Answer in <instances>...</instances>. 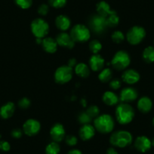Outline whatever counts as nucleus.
<instances>
[{
    "mask_svg": "<svg viewBox=\"0 0 154 154\" xmlns=\"http://www.w3.org/2000/svg\"><path fill=\"white\" fill-rule=\"evenodd\" d=\"M67 154H82V152L78 149H70Z\"/></svg>",
    "mask_w": 154,
    "mask_h": 154,
    "instance_id": "37998d69",
    "label": "nucleus"
},
{
    "mask_svg": "<svg viewBox=\"0 0 154 154\" xmlns=\"http://www.w3.org/2000/svg\"><path fill=\"white\" fill-rule=\"evenodd\" d=\"M94 127L96 131L101 134H109L113 130L115 122L109 114H101L94 119Z\"/></svg>",
    "mask_w": 154,
    "mask_h": 154,
    "instance_id": "f03ea898",
    "label": "nucleus"
},
{
    "mask_svg": "<svg viewBox=\"0 0 154 154\" xmlns=\"http://www.w3.org/2000/svg\"><path fill=\"white\" fill-rule=\"evenodd\" d=\"M111 38H112V42H115V43H122L125 40V35L122 31L116 30L111 35Z\"/></svg>",
    "mask_w": 154,
    "mask_h": 154,
    "instance_id": "c756f323",
    "label": "nucleus"
},
{
    "mask_svg": "<svg viewBox=\"0 0 154 154\" xmlns=\"http://www.w3.org/2000/svg\"><path fill=\"white\" fill-rule=\"evenodd\" d=\"M65 142L68 146H75L78 143V138L75 135H67L65 137Z\"/></svg>",
    "mask_w": 154,
    "mask_h": 154,
    "instance_id": "c9c22d12",
    "label": "nucleus"
},
{
    "mask_svg": "<svg viewBox=\"0 0 154 154\" xmlns=\"http://www.w3.org/2000/svg\"><path fill=\"white\" fill-rule=\"evenodd\" d=\"M146 36L144 28L140 26H134L127 32L126 39L129 44L136 45L140 44Z\"/></svg>",
    "mask_w": 154,
    "mask_h": 154,
    "instance_id": "6e6552de",
    "label": "nucleus"
},
{
    "mask_svg": "<svg viewBox=\"0 0 154 154\" xmlns=\"http://www.w3.org/2000/svg\"><path fill=\"white\" fill-rule=\"evenodd\" d=\"M55 25L58 29L62 32L68 30L71 26V20L66 15L60 14L55 19Z\"/></svg>",
    "mask_w": 154,
    "mask_h": 154,
    "instance_id": "aec40b11",
    "label": "nucleus"
},
{
    "mask_svg": "<svg viewBox=\"0 0 154 154\" xmlns=\"http://www.w3.org/2000/svg\"><path fill=\"white\" fill-rule=\"evenodd\" d=\"M106 20L108 27H116L119 23V17L116 12L108 16Z\"/></svg>",
    "mask_w": 154,
    "mask_h": 154,
    "instance_id": "cd10ccee",
    "label": "nucleus"
},
{
    "mask_svg": "<svg viewBox=\"0 0 154 154\" xmlns=\"http://www.w3.org/2000/svg\"><path fill=\"white\" fill-rule=\"evenodd\" d=\"M132 134L125 130H119L112 133L109 137V143L116 147L124 148L132 143Z\"/></svg>",
    "mask_w": 154,
    "mask_h": 154,
    "instance_id": "7ed1b4c3",
    "label": "nucleus"
},
{
    "mask_svg": "<svg viewBox=\"0 0 154 154\" xmlns=\"http://www.w3.org/2000/svg\"><path fill=\"white\" fill-rule=\"evenodd\" d=\"M121 85H122V82L119 79H111V81L109 82V87L113 90H118L119 88H120Z\"/></svg>",
    "mask_w": 154,
    "mask_h": 154,
    "instance_id": "4c0bfd02",
    "label": "nucleus"
},
{
    "mask_svg": "<svg viewBox=\"0 0 154 154\" xmlns=\"http://www.w3.org/2000/svg\"><path fill=\"white\" fill-rule=\"evenodd\" d=\"M42 38H36V43L37 44H42Z\"/></svg>",
    "mask_w": 154,
    "mask_h": 154,
    "instance_id": "c03bdc74",
    "label": "nucleus"
},
{
    "mask_svg": "<svg viewBox=\"0 0 154 154\" xmlns=\"http://www.w3.org/2000/svg\"><path fill=\"white\" fill-rule=\"evenodd\" d=\"M11 136H12L14 138L19 139L22 137V134H23V131L20 128H14L11 131Z\"/></svg>",
    "mask_w": 154,
    "mask_h": 154,
    "instance_id": "ea45409f",
    "label": "nucleus"
},
{
    "mask_svg": "<svg viewBox=\"0 0 154 154\" xmlns=\"http://www.w3.org/2000/svg\"><path fill=\"white\" fill-rule=\"evenodd\" d=\"M95 134V128L90 124H85L80 128L79 135L82 140H88Z\"/></svg>",
    "mask_w": 154,
    "mask_h": 154,
    "instance_id": "f3484780",
    "label": "nucleus"
},
{
    "mask_svg": "<svg viewBox=\"0 0 154 154\" xmlns=\"http://www.w3.org/2000/svg\"><path fill=\"white\" fill-rule=\"evenodd\" d=\"M143 59L146 63H152L154 62V47L148 46L143 50Z\"/></svg>",
    "mask_w": 154,
    "mask_h": 154,
    "instance_id": "a878e982",
    "label": "nucleus"
},
{
    "mask_svg": "<svg viewBox=\"0 0 154 154\" xmlns=\"http://www.w3.org/2000/svg\"><path fill=\"white\" fill-rule=\"evenodd\" d=\"M60 151V146L57 142L52 141L45 147V154H58Z\"/></svg>",
    "mask_w": 154,
    "mask_h": 154,
    "instance_id": "bb28decb",
    "label": "nucleus"
},
{
    "mask_svg": "<svg viewBox=\"0 0 154 154\" xmlns=\"http://www.w3.org/2000/svg\"><path fill=\"white\" fill-rule=\"evenodd\" d=\"M89 67L94 72H99L103 69L105 65V60L101 55L94 54L91 56L89 59Z\"/></svg>",
    "mask_w": 154,
    "mask_h": 154,
    "instance_id": "4468645a",
    "label": "nucleus"
},
{
    "mask_svg": "<svg viewBox=\"0 0 154 154\" xmlns=\"http://www.w3.org/2000/svg\"><path fill=\"white\" fill-rule=\"evenodd\" d=\"M74 72L80 78H88L90 75V67L84 63H77L74 67Z\"/></svg>",
    "mask_w": 154,
    "mask_h": 154,
    "instance_id": "b1692460",
    "label": "nucleus"
},
{
    "mask_svg": "<svg viewBox=\"0 0 154 154\" xmlns=\"http://www.w3.org/2000/svg\"><path fill=\"white\" fill-rule=\"evenodd\" d=\"M151 144H152V146H154V138H152V140H151Z\"/></svg>",
    "mask_w": 154,
    "mask_h": 154,
    "instance_id": "a18cd8bd",
    "label": "nucleus"
},
{
    "mask_svg": "<svg viewBox=\"0 0 154 154\" xmlns=\"http://www.w3.org/2000/svg\"><path fill=\"white\" fill-rule=\"evenodd\" d=\"M152 124H153V125H154V118L152 119Z\"/></svg>",
    "mask_w": 154,
    "mask_h": 154,
    "instance_id": "49530a36",
    "label": "nucleus"
},
{
    "mask_svg": "<svg viewBox=\"0 0 154 154\" xmlns=\"http://www.w3.org/2000/svg\"><path fill=\"white\" fill-rule=\"evenodd\" d=\"M78 120L81 124L85 125V124H89L92 119L90 117V116L86 112H82L78 116Z\"/></svg>",
    "mask_w": 154,
    "mask_h": 154,
    "instance_id": "72a5a7b5",
    "label": "nucleus"
},
{
    "mask_svg": "<svg viewBox=\"0 0 154 154\" xmlns=\"http://www.w3.org/2000/svg\"><path fill=\"white\" fill-rule=\"evenodd\" d=\"M41 129V124L35 119H29L23 123V131L26 135L32 137L38 134Z\"/></svg>",
    "mask_w": 154,
    "mask_h": 154,
    "instance_id": "9d476101",
    "label": "nucleus"
},
{
    "mask_svg": "<svg viewBox=\"0 0 154 154\" xmlns=\"http://www.w3.org/2000/svg\"><path fill=\"white\" fill-rule=\"evenodd\" d=\"M106 154H119V153H118L117 151L116 150L115 148L109 147V148H108L107 150H106Z\"/></svg>",
    "mask_w": 154,
    "mask_h": 154,
    "instance_id": "79ce46f5",
    "label": "nucleus"
},
{
    "mask_svg": "<svg viewBox=\"0 0 154 154\" xmlns=\"http://www.w3.org/2000/svg\"><path fill=\"white\" fill-rule=\"evenodd\" d=\"M96 10H97V12L99 15L102 16V17H105V18H106L108 16L116 12L114 10L111 9L109 4L106 2H105V1H100L98 3H97V5H96Z\"/></svg>",
    "mask_w": 154,
    "mask_h": 154,
    "instance_id": "6ab92c4d",
    "label": "nucleus"
},
{
    "mask_svg": "<svg viewBox=\"0 0 154 154\" xmlns=\"http://www.w3.org/2000/svg\"><path fill=\"white\" fill-rule=\"evenodd\" d=\"M14 2L22 9H28L32 5V0H14Z\"/></svg>",
    "mask_w": 154,
    "mask_h": 154,
    "instance_id": "2f4dec72",
    "label": "nucleus"
},
{
    "mask_svg": "<svg viewBox=\"0 0 154 154\" xmlns=\"http://www.w3.org/2000/svg\"><path fill=\"white\" fill-rule=\"evenodd\" d=\"M15 104L13 102H8L0 107V117L4 119H9L14 115Z\"/></svg>",
    "mask_w": 154,
    "mask_h": 154,
    "instance_id": "412c9836",
    "label": "nucleus"
},
{
    "mask_svg": "<svg viewBox=\"0 0 154 154\" xmlns=\"http://www.w3.org/2000/svg\"><path fill=\"white\" fill-rule=\"evenodd\" d=\"M140 74L135 69H130L124 71L122 74V79L128 85H134L140 80Z\"/></svg>",
    "mask_w": 154,
    "mask_h": 154,
    "instance_id": "2eb2a0df",
    "label": "nucleus"
},
{
    "mask_svg": "<svg viewBox=\"0 0 154 154\" xmlns=\"http://www.w3.org/2000/svg\"><path fill=\"white\" fill-rule=\"evenodd\" d=\"M67 0H48L50 6L54 8H62L66 5Z\"/></svg>",
    "mask_w": 154,
    "mask_h": 154,
    "instance_id": "473e14b6",
    "label": "nucleus"
},
{
    "mask_svg": "<svg viewBox=\"0 0 154 154\" xmlns=\"http://www.w3.org/2000/svg\"><path fill=\"white\" fill-rule=\"evenodd\" d=\"M85 112L90 116V117L91 119H95L96 117H97L99 115H100V109L96 105H91L90 106L88 109H86Z\"/></svg>",
    "mask_w": 154,
    "mask_h": 154,
    "instance_id": "7c9ffc66",
    "label": "nucleus"
},
{
    "mask_svg": "<svg viewBox=\"0 0 154 154\" xmlns=\"http://www.w3.org/2000/svg\"><path fill=\"white\" fill-rule=\"evenodd\" d=\"M88 47H89V50L93 53V54H98L99 51L102 49V44L97 39H94L89 42Z\"/></svg>",
    "mask_w": 154,
    "mask_h": 154,
    "instance_id": "c85d7f7f",
    "label": "nucleus"
},
{
    "mask_svg": "<svg viewBox=\"0 0 154 154\" xmlns=\"http://www.w3.org/2000/svg\"><path fill=\"white\" fill-rule=\"evenodd\" d=\"M49 12V6L47 4H42L38 8V14L41 16H45Z\"/></svg>",
    "mask_w": 154,
    "mask_h": 154,
    "instance_id": "e433bc0d",
    "label": "nucleus"
},
{
    "mask_svg": "<svg viewBox=\"0 0 154 154\" xmlns=\"http://www.w3.org/2000/svg\"><path fill=\"white\" fill-rule=\"evenodd\" d=\"M116 119L121 125H127L132 122L135 112L129 103H121L116 108Z\"/></svg>",
    "mask_w": 154,
    "mask_h": 154,
    "instance_id": "f257e3e1",
    "label": "nucleus"
},
{
    "mask_svg": "<svg viewBox=\"0 0 154 154\" xmlns=\"http://www.w3.org/2000/svg\"><path fill=\"white\" fill-rule=\"evenodd\" d=\"M31 101L27 97H23L18 101V106L20 109H26L30 106Z\"/></svg>",
    "mask_w": 154,
    "mask_h": 154,
    "instance_id": "f704fd0d",
    "label": "nucleus"
},
{
    "mask_svg": "<svg viewBox=\"0 0 154 154\" xmlns=\"http://www.w3.org/2000/svg\"><path fill=\"white\" fill-rule=\"evenodd\" d=\"M138 97V93L137 90L131 87H127L121 91L119 94V100L122 103H129L134 101Z\"/></svg>",
    "mask_w": 154,
    "mask_h": 154,
    "instance_id": "9b49d317",
    "label": "nucleus"
},
{
    "mask_svg": "<svg viewBox=\"0 0 154 154\" xmlns=\"http://www.w3.org/2000/svg\"><path fill=\"white\" fill-rule=\"evenodd\" d=\"M77 64V60L76 59L72 57V58H70L69 60H68V66H70L71 68H74Z\"/></svg>",
    "mask_w": 154,
    "mask_h": 154,
    "instance_id": "a19ab883",
    "label": "nucleus"
},
{
    "mask_svg": "<svg viewBox=\"0 0 154 154\" xmlns=\"http://www.w3.org/2000/svg\"><path fill=\"white\" fill-rule=\"evenodd\" d=\"M11 149V145L6 140H0V149L4 152H8Z\"/></svg>",
    "mask_w": 154,
    "mask_h": 154,
    "instance_id": "58836bf2",
    "label": "nucleus"
},
{
    "mask_svg": "<svg viewBox=\"0 0 154 154\" xmlns=\"http://www.w3.org/2000/svg\"><path fill=\"white\" fill-rule=\"evenodd\" d=\"M103 102L107 106H114L119 101V97L112 91H106L102 96Z\"/></svg>",
    "mask_w": 154,
    "mask_h": 154,
    "instance_id": "4be33fe9",
    "label": "nucleus"
},
{
    "mask_svg": "<svg viewBox=\"0 0 154 154\" xmlns=\"http://www.w3.org/2000/svg\"><path fill=\"white\" fill-rule=\"evenodd\" d=\"M151 146V140L146 136H139L134 140V147L139 152H146L150 149Z\"/></svg>",
    "mask_w": 154,
    "mask_h": 154,
    "instance_id": "dca6fc26",
    "label": "nucleus"
},
{
    "mask_svg": "<svg viewBox=\"0 0 154 154\" xmlns=\"http://www.w3.org/2000/svg\"><path fill=\"white\" fill-rule=\"evenodd\" d=\"M89 27L94 33L98 35L103 34L108 27L106 18L98 14H94L90 17Z\"/></svg>",
    "mask_w": 154,
    "mask_h": 154,
    "instance_id": "1a4fd4ad",
    "label": "nucleus"
},
{
    "mask_svg": "<svg viewBox=\"0 0 154 154\" xmlns=\"http://www.w3.org/2000/svg\"><path fill=\"white\" fill-rule=\"evenodd\" d=\"M31 32L35 38H44L49 32V24L43 18L38 17L34 19L30 25Z\"/></svg>",
    "mask_w": 154,
    "mask_h": 154,
    "instance_id": "39448f33",
    "label": "nucleus"
},
{
    "mask_svg": "<svg viewBox=\"0 0 154 154\" xmlns=\"http://www.w3.org/2000/svg\"><path fill=\"white\" fill-rule=\"evenodd\" d=\"M112 78V71L110 68H104L100 71L98 75V79L103 83H107L110 82Z\"/></svg>",
    "mask_w": 154,
    "mask_h": 154,
    "instance_id": "393cba45",
    "label": "nucleus"
},
{
    "mask_svg": "<svg viewBox=\"0 0 154 154\" xmlns=\"http://www.w3.org/2000/svg\"><path fill=\"white\" fill-rule=\"evenodd\" d=\"M137 109L143 113H147L151 110L152 107V100L149 97H142L138 100L137 103Z\"/></svg>",
    "mask_w": 154,
    "mask_h": 154,
    "instance_id": "5701e85b",
    "label": "nucleus"
},
{
    "mask_svg": "<svg viewBox=\"0 0 154 154\" xmlns=\"http://www.w3.org/2000/svg\"><path fill=\"white\" fill-rule=\"evenodd\" d=\"M56 41L57 42V45L63 48H68V49L73 48L75 44L71 35L66 32H62L59 33L56 37Z\"/></svg>",
    "mask_w": 154,
    "mask_h": 154,
    "instance_id": "ddd939ff",
    "label": "nucleus"
},
{
    "mask_svg": "<svg viewBox=\"0 0 154 154\" xmlns=\"http://www.w3.org/2000/svg\"><path fill=\"white\" fill-rule=\"evenodd\" d=\"M50 136L53 141L59 143L66 137V131L63 125L60 123H56L50 129Z\"/></svg>",
    "mask_w": 154,
    "mask_h": 154,
    "instance_id": "f8f14e48",
    "label": "nucleus"
},
{
    "mask_svg": "<svg viewBox=\"0 0 154 154\" xmlns=\"http://www.w3.org/2000/svg\"><path fill=\"white\" fill-rule=\"evenodd\" d=\"M131 63V57L127 51L120 50L114 54L110 64L114 69L118 71L125 70Z\"/></svg>",
    "mask_w": 154,
    "mask_h": 154,
    "instance_id": "20e7f679",
    "label": "nucleus"
},
{
    "mask_svg": "<svg viewBox=\"0 0 154 154\" xmlns=\"http://www.w3.org/2000/svg\"><path fill=\"white\" fill-rule=\"evenodd\" d=\"M42 45L45 51L49 54H54L57 50V42L52 37H45L42 38Z\"/></svg>",
    "mask_w": 154,
    "mask_h": 154,
    "instance_id": "a211bd4d",
    "label": "nucleus"
},
{
    "mask_svg": "<svg viewBox=\"0 0 154 154\" xmlns=\"http://www.w3.org/2000/svg\"><path fill=\"white\" fill-rule=\"evenodd\" d=\"M73 69L68 65H63L57 68L54 72V81L57 84L67 83L72 79L73 75Z\"/></svg>",
    "mask_w": 154,
    "mask_h": 154,
    "instance_id": "0eeeda50",
    "label": "nucleus"
},
{
    "mask_svg": "<svg viewBox=\"0 0 154 154\" xmlns=\"http://www.w3.org/2000/svg\"><path fill=\"white\" fill-rule=\"evenodd\" d=\"M69 35L75 42H85L89 40L91 32L88 26L79 23L72 26Z\"/></svg>",
    "mask_w": 154,
    "mask_h": 154,
    "instance_id": "423d86ee",
    "label": "nucleus"
}]
</instances>
